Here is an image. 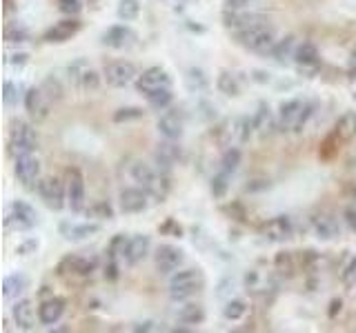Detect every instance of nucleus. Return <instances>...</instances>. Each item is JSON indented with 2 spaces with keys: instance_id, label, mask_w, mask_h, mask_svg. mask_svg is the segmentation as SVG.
<instances>
[{
  "instance_id": "nucleus-1",
  "label": "nucleus",
  "mask_w": 356,
  "mask_h": 333,
  "mask_svg": "<svg viewBox=\"0 0 356 333\" xmlns=\"http://www.w3.org/2000/svg\"><path fill=\"white\" fill-rule=\"evenodd\" d=\"M234 40L252 53H270L276 42V29L267 22H259V25L234 31Z\"/></svg>"
},
{
  "instance_id": "nucleus-2",
  "label": "nucleus",
  "mask_w": 356,
  "mask_h": 333,
  "mask_svg": "<svg viewBox=\"0 0 356 333\" xmlns=\"http://www.w3.org/2000/svg\"><path fill=\"white\" fill-rule=\"evenodd\" d=\"M38 151V131L36 127L27 120H14L9 129V140H7V153L11 158H20V155L36 153Z\"/></svg>"
},
{
  "instance_id": "nucleus-3",
  "label": "nucleus",
  "mask_w": 356,
  "mask_h": 333,
  "mask_svg": "<svg viewBox=\"0 0 356 333\" xmlns=\"http://www.w3.org/2000/svg\"><path fill=\"white\" fill-rule=\"evenodd\" d=\"M205 284L203 271L196 269V266H189V269H178L170 278V298L174 302H183V300L192 298L196 291H200V287Z\"/></svg>"
},
{
  "instance_id": "nucleus-4",
  "label": "nucleus",
  "mask_w": 356,
  "mask_h": 333,
  "mask_svg": "<svg viewBox=\"0 0 356 333\" xmlns=\"http://www.w3.org/2000/svg\"><path fill=\"white\" fill-rule=\"evenodd\" d=\"M254 133V120L252 118H232L227 120L225 125L218 129V142L222 147H236V144H243L252 138Z\"/></svg>"
},
{
  "instance_id": "nucleus-5",
  "label": "nucleus",
  "mask_w": 356,
  "mask_h": 333,
  "mask_svg": "<svg viewBox=\"0 0 356 333\" xmlns=\"http://www.w3.org/2000/svg\"><path fill=\"white\" fill-rule=\"evenodd\" d=\"M67 78L74 89L78 92H96L100 87V74L96 69H92L85 58H76L70 67H67Z\"/></svg>"
},
{
  "instance_id": "nucleus-6",
  "label": "nucleus",
  "mask_w": 356,
  "mask_h": 333,
  "mask_svg": "<svg viewBox=\"0 0 356 333\" xmlns=\"http://www.w3.org/2000/svg\"><path fill=\"white\" fill-rule=\"evenodd\" d=\"M38 222V214L31 205L22 203V200H14L9 205L5 214V227L9 231H29Z\"/></svg>"
},
{
  "instance_id": "nucleus-7",
  "label": "nucleus",
  "mask_w": 356,
  "mask_h": 333,
  "mask_svg": "<svg viewBox=\"0 0 356 333\" xmlns=\"http://www.w3.org/2000/svg\"><path fill=\"white\" fill-rule=\"evenodd\" d=\"M36 191L42 203L54 211H60L67 205V185L60 178H54V176L40 178L36 185Z\"/></svg>"
},
{
  "instance_id": "nucleus-8",
  "label": "nucleus",
  "mask_w": 356,
  "mask_h": 333,
  "mask_svg": "<svg viewBox=\"0 0 356 333\" xmlns=\"http://www.w3.org/2000/svg\"><path fill=\"white\" fill-rule=\"evenodd\" d=\"M103 78H105V83H107L109 87H114V89H125L127 85L136 83V78H138V67L134 65V62H129V60H114V62L105 65Z\"/></svg>"
},
{
  "instance_id": "nucleus-9",
  "label": "nucleus",
  "mask_w": 356,
  "mask_h": 333,
  "mask_svg": "<svg viewBox=\"0 0 356 333\" xmlns=\"http://www.w3.org/2000/svg\"><path fill=\"white\" fill-rule=\"evenodd\" d=\"M172 76L167 69H163L161 65H154V67H147L143 74H138L136 78V92L138 94H145L149 96L154 92H159V89H165V87H172Z\"/></svg>"
},
{
  "instance_id": "nucleus-10",
  "label": "nucleus",
  "mask_w": 356,
  "mask_h": 333,
  "mask_svg": "<svg viewBox=\"0 0 356 333\" xmlns=\"http://www.w3.org/2000/svg\"><path fill=\"white\" fill-rule=\"evenodd\" d=\"M294 62L296 71L305 78H314L321 69V53L316 49V44L312 42H300L294 51Z\"/></svg>"
},
{
  "instance_id": "nucleus-11",
  "label": "nucleus",
  "mask_w": 356,
  "mask_h": 333,
  "mask_svg": "<svg viewBox=\"0 0 356 333\" xmlns=\"http://www.w3.org/2000/svg\"><path fill=\"white\" fill-rule=\"evenodd\" d=\"M22 105H25V111L33 122H42L49 118L51 100L42 94L40 87H29L27 92L22 94Z\"/></svg>"
},
{
  "instance_id": "nucleus-12",
  "label": "nucleus",
  "mask_w": 356,
  "mask_h": 333,
  "mask_svg": "<svg viewBox=\"0 0 356 333\" xmlns=\"http://www.w3.org/2000/svg\"><path fill=\"white\" fill-rule=\"evenodd\" d=\"M14 173L18 178V182L25 189H36L40 180V160L36 158V153L20 155L14 160Z\"/></svg>"
},
{
  "instance_id": "nucleus-13",
  "label": "nucleus",
  "mask_w": 356,
  "mask_h": 333,
  "mask_svg": "<svg viewBox=\"0 0 356 333\" xmlns=\"http://www.w3.org/2000/svg\"><path fill=\"white\" fill-rule=\"evenodd\" d=\"M154 262H156V271L163 273V275H170L183 266L185 251L174 247V244H161L154 253Z\"/></svg>"
},
{
  "instance_id": "nucleus-14",
  "label": "nucleus",
  "mask_w": 356,
  "mask_h": 333,
  "mask_svg": "<svg viewBox=\"0 0 356 333\" xmlns=\"http://www.w3.org/2000/svg\"><path fill=\"white\" fill-rule=\"evenodd\" d=\"M183 162V147L178 144V140L165 138L163 142L156 144L154 151V164L159 171H170L174 164Z\"/></svg>"
},
{
  "instance_id": "nucleus-15",
  "label": "nucleus",
  "mask_w": 356,
  "mask_h": 333,
  "mask_svg": "<svg viewBox=\"0 0 356 333\" xmlns=\"http://www.w3.org/2000/svg\"><path fill=\"white\" fill-rule=\"evenodd\" d=\"M83 29V22L78 20V16H67L58 22H54V25L42 33V40L44 42H56V44H60V42H67V40H72L78 31Z\"/></svg>"
},
{
  "instance_id": "nucleus-16",
  "label": "nucleus",
  "mask_w": 356,
  "mask_h": 333,
  "mask_svg": "<svg viewBox=\"0 0 356 333\" xmlns=\"http://www.w3.org/2000/svg\"><path fill=\"white\" fill-rule=\"evenodd\" d=\"M67 205L74 211V214H81L85 211V178L78 169H67Z\"/></svg>"
},
{
  "instance_id": "nucleus-17",
  "label": "nucleus",
  "mask_w": 356,
  "mask_h": 333,
  "mask_svg": "<svg viewBox=\"0 0 356 333\" xmlns=\"http://www.w3.org/2000/svg\"><path fill=\"white\" fill-rule=\"evenodd\" d=\"M98 269L96 255H67L58 264V275H92Z\"/></svg>"
},
{
  "instance_id": "nucleus-18",
  "label": "nucleus",
  "mask_w": 356,
  "mask_h": 333,
  "mask_svg": "<svg viewBox=\"0 0 356 333\" xmlns=\"http://www.w3.org/2000/svg\"><path fill=\"white\" fill-rule=\"evenodd\" d=\"M261 236L270 242H285L294 236V222L289 216H276L263 222L261 227Z\"/></svg>"
},
{
  "instance_id": "nucleus-19",
  "label": "nucleus",
  "mask_w": 356,
  "mask_h": 333,
  "mask_svg": "<svg viewBox=\"0 0 356 333\" xmlns=\"http://www.w3.org/2000/svg\"><path fill=\"white\" fill-rule=\"evenodd\" d=\"M149 194L143 187H127L118 196V205L122 214H143L149 207Z\"/></svg>"
},
{
  "instance_id": "nucleus-20",
  "label": "nucleus",
  "mask_w": 356,
  "mask_h": 333,
  "mask_svg": "<svg viewBox=\"0 0 356 333\" xmlns=\"http://www.w3.org/2000/svg\"><path fill=\"white\" fill-rule=\"evenodd\" d=\"M305 105H307V100H303V98H289V100H285V103H281L278 114H276L278 131H294Z\"/></svg>"
},
{
  "instance_id": "nucleus-21",
  "label": "nucleus",
  "mask_w": 356,
  "mask_h": 333,
  "mask_svg": "<svg viewBox=\"0 0 356 333\" xmlns=\"http://www.w3.org/2000/svg\"><path fill=\"white\" fill-rule=\"evenodd\" d=\"M309 225L318 240H334L341 236V225L332 214H316L309 218Z\"/></svg>"
},
{
  "instance_id": "nucleus-22",
  "label": "nucleus",
  "mask_w": 356,
  "mask_h": 333,
  "mask_svg": "<svg viewBox=\"0 0 356 333\" xmlns=\"http://www.w3.org/2000/svg\"><path fill=\"white\" fill-rule=\"evenodd\" d=\"M263 22L261 14H252L248 9H225L222 11V25L232 31H238L245 27H252V25H259Z\"/></svg>"
},
{
  "instance_id": "nucleus-23",
  "label": "nucleus",
  "mask_w": 356,
  "mask_h": 333,
  "mask_svg": "<svg viewBox=\"0 0 356 333\" xmlns=\"http://www.w3.org/2000/svg\"><path fill=\"white\" fill-rule=\"evenodd\" d=\"M159 133L163 138H170V140H181L183 136V129H185V120L183 114L178 109L172 111H165V114L159 118Z\"/></svg>"
},
{
  "instance_id": "nucleus-24",
  "label": "nucleus",
  "mask_w": 356,
  "mask_h": 333,
  "mask_svg": "<svg viewBox=\"0 0 356 333\" xmlns=\"http://www.w3.org/2000/svg\"><path fill=\"white\" fill-rule=\"evenodd\" d=\"M65 307H67V302H65V298H60V296L44 298L40 302V307H38V322H40V325H47V327L56 325V322L63 318Z\"/></svg>"
},
{
  "instance_id": "nucleus-25",
  "label": "nucleus",
  "mask_w": 356,
  "mask_h": 333,
  "mask_svg": "<svg viewBox=\"0 0 356 333\" xmlns=\"http://www.w3.org/2000/svg\"><path fill=\"white\" fill-rule=\"evenodd\" d=\"M11 316H14L16 327L22 331H33L36 329V309L29 298H20L11 307Z\"/></svg>"
},
{
  "instance_id": "nucleus-26",
  "label": "nucleus",
  "mask_w": 356,
  "mask_h": 333,
  "mask_svg": "<svg viewBox=\"0 0 356 333\" xmlns=\"http://www.w3.org/2000/svg\"><path fill=\"white\" fill-rule=\"evenodd\" d=\"M103 44L111 49H127L136 42V33H134L127 25H114L103 33Z\"/></svg>"
},
{
  "instance_id": "nucleus-27",
  "label": "nucleus",
  "mask_w": 356,
  "mask_h": 333,
  "mask_svg": "<svg viewBox=\"0 0 356 333\" xmlns=\"http://www.w3.org/2000/svg\"><path fill=\"white\" fill-rule=\"evenodd\" d=\"M149 251H152V238L147 233H136L134 238H129L127 251H125V262L129 266H136L147 258Z\"/></svg>"
},
{
  "instance_id": "nucleus-28",
  "label": "nucleus",
  "mask_w": 356,
  "mask_h": 333,
  "mask_svg": "<svg viewBox=\"0 0 356 333\" xmlns=\"http://www.w3.org/2000/svg\"><path fill=\"white\" fill-rule=\"evenodd\" d=\"M254 131L259 133V136H270V133H274V129H278V118L272 114V109L270 105H265L261 103L259 109H256V114H254Z\"/></svg>"
},
{
  "instance_id": "nucleus-29",
  "label": "nucleus",
  "mask_w": 356,
  "mask_h": 333,
  "mask_svg": "<svg viewBox=\"0 0 356 333\" xmlns=\"http://www.w3.org/2000/svg\"><path fill=\"white\" fill-rule=\"evenodd\" d=\"M100 231L98 222H83V225H74V222H63L60 225V233L65 236V240H72V242H81L92 238L94 233Z\"/></svg>"
},
{
  "instance_id": "nucleus-30",
  "label": "nucleus",
  "mask_w": 356,
  "mask_h": 333,
  "mask_svg": "<svg viewBox=\"0 0 356 333\" xmlns=\"http://www.w3.org/2000/svg\"><path fill=\"white\" fill-rule=\"evenodd\" d=\"M185 87L189 94H205L209 89V78L200 67H189L185 71Z\"/></svg>"
},
{
  "instance_id": "nucleus-31",
  "label": "nucleus",
  "mask_w": 356,
  "mask_h": 333,
  "mask_svg": "<svg viewBox=\"0 0 356 333\" xmlns=\"http://www.w3.org/2000/svg\"><path fill=\"white\" fill-rule=\"evenodd\" d=\"M298 47V42L294 36H283L281 40L274 42V47L270 51V56L276 60V62H287V60H294V51Z\"/></svg>"
},
{
  "instance_id": "nucleus-32",
  "label": "nucleus",
  "mask_w": 356,
  "mask_h": 333,
  "mask_svg": "<svg viewBox=\"0 0 356 333\" xmlns=\"http://www.w3.org/2000/svg\"><path fill=\"white\" fill-rule=\"evenodd\" d=\"M29 287V280H27V275H22V273H11L7 275L5 280H3V296L7 300H14L18 298L25 289Z\"/></svg>"
},
{
  "instance_id": "nucleus-33",
  "label": "nucleus",
  "mask_w": 356,
  "mask_h": 333,
  "mask_svg": "<svg viewBox=\"0 0 356 333\" xmlns=\"http://www.w3.org/2000/svg\"><path fill=\"white\" fill-rule=\"evenodd\" d=\"M156 176H159V169H154L152 164L147 162H134L131 164V178H134V182H138V187L143 189H147L154 180H156Z\"/></svg>"
},
{
  "instance_id": "nucleus-34",
  "label": "nucleus",
  "mask_w": 356,
  "mask_h": 333,
  "mask_svg": "<svg viewBox=\"0 0 356 333\" xmlns=\"http://www.w3.org/2000/svg\"><path fill=\"white\" fill-rule=\"evenodd\" d=\"M176 318L181 325H200V322H205V309L200 305L189 302L176 311Z\"/></svg>"
},
{
  "instance_id": "nucleus-35",
  "label": "nucleus",
  "mask_w": 356,
  "mask_h": 333,
  "mask_svg": "<svg viewBox=\"0 0 356 333\" xmlns=\"http://www.w3.org/2000/svg\"><path fill=\"white\" fill-rule=\"evenodd\" d=\"M334 133L341 140H352L356 138V111H345V114L337 120V127H334Z\"/></svg>"
},
{
  "instance_id": "nucleus-36",
  "label": "nucleus",
  "mask_w": 356,
  "mask_h": 333,
  "mask_svg": "<svg viewBox=\"0 0 356 333\" xmlns=\"http://www.w3.org/2000/svg\"><path fill=\"white\" fill-rule=\"evenodd\" d=\"M216 89L220 94H225V96H238L241 94V83H238V78L234 76L232 71H220L216 76Z\"/></svg>"
},
{
  "instance_id": "nucleus-37",
  "label": "nucleus",
  "mask_w": 356,
  "mask_h": 333,
  "mask_svg": "<svg viewBox=\"0 0 356 333\" xmlns=\"http://www.w3.org/2000/svg\"><path fill=\"white\" fill-rule=\"evenodd\" d=\"M147 98V105L154 109V111H165L170 109L172 103H174V94H172V87H165V89H159V92H154Z\"/></svg>"
},
{
  "instance_id": "nucleus-38",
  "label": "nucleus",
  "mask_w": 356,
  "mask_h": 333,
  "mask_svg": "<svg viewBox=\"0 0 356 333\" xmlns=\"http://www.w3.org/2000/svg\"><path fill=\"white\" fill-rule=\"evenodd\" d=\"M40 89L51 103H58V100H63V96H65V87L56 76H44L42 83H40Z\"/></svg>"
},
{
  "instance_id": "nucleus-39",
  "label": "nucleus",
  "mask_w": 356,
  "mask_h": 333,
  "mask_svg": "<svg viewBox=\"0 0 356 333\" xmlns=\"http://www.w3.org/2000/svg\"><path fill=\"white\" fill-rule=\"evenodd\" d=\"M229 176L232 173L222 171V169L218 173L211 176V180H209V191H211V196L218 198V200L227 196V191H229Z\"/></svg>"
},
{
  "instance_id": "nucleus-40",
  "label": "nucleus",
  "mask_w": 356,
  "mask_h": 333,
  "mask_svg": "<svg viewBox=\"0 0 356 333\" xmlns=\"http://www.w3.org/2000/svg\"><path fill=\"white\" fill-rule=\"evenodd\" d=\"M127 244H129V238L125 236V233H116V236L111 238L109 244H107V258H109V260H120V258H125Z\"/></svg>"
},
{
  "instance_id": "nucleus-41",
  "label": "nucleus",
  "mask_w": 356,
  "mask_h": 333,
  "mask_svg": "<svg viewBox=\"0 0 356 333\" xmlns=\"http://www.w3.org/2000/svg\"><path fill=\"white\" fill-rule=\"evenodd\" d=\"M241 160H243V153L238 147H227L220 155V169L227 171V173H234L241 166Z\"/></svg>"
},
{
  "instance_id": "nucleus-42",
  "label": "nucleus",
  "mask_w": 356,
  "mask_h": 333,
  "mask_svg": "<svg viewBox=\"0 0 356 333\" xmlns=\"http://www.w3.org/2000/svg\"><path fill=\"white\" fill-rule=\"evenodd\" d=\"M29 38H31L29 29L22 27L20 22H9V25H5V42L20 44V42H27Z\"/></svg>"
},
{
  "instance_id": "nucleus-43",
  "label": "nucleus",
  "mask_w": 356,
  "mask_h": 333,
  "mask_svg": "<svg viewBox=\"0 0 356 333\" xmlns=\"http://www.w3.org/2000/svg\"><path fill=\"white\" fill-rule=\"evenodd\" d=\"M116 14L120 20H125V22L136 20L140 16V3L138 0H120L118 7H116Z\"/></svg>"
},
{
  "instance_id": "nucleus-44",
  "label": "nucleus",
  "mask_w": 356,
  "mask_h": 333,
  "mask_svg": "<svg viewBox=\"0 0 356 333\" xmlns=\"http://www.w3.org/2000/svg\"><path fill=\"white\" fill-rule=\"evenodd\" d=\"M245 314H248V305L245 300H227L225 307H222V318L225 320H241Z\"/></svg>"
},
{
  "instance_id": "nucleus-45",
  "label": "nucleus",
  "mask_w": 356,
  "mask_h": 333,
  "mask_svg": "<svg viewBox=\"0 0 356 333\" xmlns=\"http://www.w3.org/2000/svg\"><path fill=\"white\" fill-rule=\"evenodd\" d=\"M145 116V111L140 107H122L118 111H114V116L111 120L116 122V125H122V122H134V120H140Z\"/></svg>"
},
{
  "instance_id": "nucleus-46",
  "label": "nucleus",
  "mask_w": 356,
  "mask_h": 333,
  "mask_svg": "<svg viewBox=\"0 0 356 333\" xmlns=\"http://www.w3.org/2000/svg\"><path fill=\"white\" fill-rule=\"evenodd\" d=\"M87 216H92V218H98V220H111L114 218V207H111L109 203H96V205H92L87 211H85Z\"/></svg>"
},
{
  "instance_id": "nucleus-47",
  "label": "nucleus",
  "mask_w": 356,
  "mask_h": 333,
  "mask_svg": "<svg viewBox=\"0 0 356 333\" xmlns=\"http://www.w3.org/2000/svg\"><path fill=\"white\" fill-rule=\"evenodd\" d=\"M18 100H20V87L11 80H5L3 83V103L7 107H16Z\"/></svg>"
},
{
  "instance_id": "nucleus-48",
  "label": "nucleus",
  "mask_w": 356,
  "mask_h": 333,
  "mask_svg": "<svg viewBox=\"0 0 356 333\" xmlns=\"http://www.w3.org/2000/svg\"><path fill=\"white\" fill-rule=\"evenodd\" d=\"M341 282H343L345 289H354L356 287V255H352V258L348 260V264L343 266Z\"/></svg>"
},
{
  "instance_id": "nucleus-49",
  "label": "nucleus",
  "mask_w": 356,
  "mask_h": 333,
  "mask_svg": "<svg viewBox=\"0 0 356 333\" xmlns=\"http://www.w3.org/2000/svg\"><path fill=\"white\" fill-rule=\"evenodd\" d=\"M58 9L65 16H78L83 11L81 0H58Z\"/></svg>"
},
{
  "instance_id": "nucleus-50",
  "label": "nucleus",
  "mask_w": 356,
  "mask_h": 333,
  "mask_svg": "<svg viewBox=\"0 0 356 333\" xmlns=\"http://www.w3.org/2000/svg\"><path fill=\"white\" fill-rule=\"evenodd\" d=\"M161 233H165V236H172V238H181L183 236V227L178 225L174 218H167L161 225Z\"/></svg>"
},
{
  "instance_id": "nucleus-51",
  "label": "nucleus",
  "mask_w": 356,
  "mask_h": 333,
  "mask_svg": "<svg viewBox=\"0 0 356 333\" xmlns=\"http://www.w3.org/2000/svg\"><path fill=\"white\" fill-rule=\"evenodd\" d=\"M5 62L11 67H25L29 62V53L27 51H14L5 56Z\"/></svg>"
},
{
  "instance_id": "nucleus-52",
  "label": "nucleus",
  "mask_w": 356,
  "mask_h": 333,
  "mask_svg": "<svg viewBox=\"0 0 356 333\" xmlns=\"http://www.w3.org/2000/svg\"><path fill=\"white\" fill-rule=\"evenodd\" d=\"M103 273H105V280L116 282V280H118V275H120V271H118V260H109V258H107Z\"/></svg>"
},
{
  "instance_id": "nucleus-53",
  "label": "nucleus",
  "mask_w": 356,
  "mask_h": 333,
  "mask_svg": "<svg viewBox=\"0 0 356 333\" xmlns=\"http://www.w3.org/2000/svg\"><path fill=\"white\" fill-rule=\"evenodd\" d=\"M312 114H314V105L307 103V105H305V109H303V114H300V118H298V122H296L294 133H300V131L305 129V125H307V120L312 118Z\"/></svg>"
},
{
  "instance_id": "nucleus-54",
  "label": "nucleus",
  "mask_w": 356,
  "mask_h": 333,
  "mask_svg": "<svg viewBox=\"0 0 356 333\" xmlns=\"http://www.w3.org/2000/svg\"><path fill=\"white\" fill-rule=\"evenodd\" d=\"M36 249H38V240L36 238H29V240H25V242H20L18 247H16V253L18 255H31V253H36Z\"/></svg>"
},
{
  "instance_id": "nucleus-55",
  "label": "nucleus",
  "mask_w": 356,
  "mask_h": 333,
  "mask_svg": "<svg viewBox=\"0 0 356 333\" xmlns=\"http://www.w3.org/2000/svg\"><path fill=\"white\" fill-rule=\"evenodd\" d=\"M343 220H345V225L350 227V231L356 233V207H348L343 211Z\"/></svg>"
},
{
  "instance_id": "nucleus-56",
  "label": "nucleus",
  "mask_w": 356,
  "mask_h": 333,
  "mask_svg": "<svg viewBox=\"0 0 356 333\" xmlns=\"http://www.w3.org/2000/svg\"><path fill=\"white\" fill-rule=\"evenodd\" d=\"M256 0H225V9H250Z\"/></svg>"
},
{
  "instance_id": "nucleus-57",
  "label": "nucleus",
  "mask_w": 356,
  "mask_h": 333,
  "mask_svg": "<svg viewBox=\"0 0 356 333\" xmlns=\"http://www.w3.org/2000/svg\"><path fill=\"white\" fill-rule=\"evenodd\" d=\"M200 109V116H203L205 120H214L216 118V107L214 105H209V103H200L198 105Z\"/></svg>"
},
{
  "instance_id": "nucleus-58",
  "label": "nucleus",
  "mask_w": 356,
  "mask_h": 333,
  "mask_svg": "<svg viewBox=\"0 0 356 333\" xmlns=\"http://www.w3.org/2000/svg\"><path fill=\"white\" fill-rule=\"evenodd\" d=\"M345 74H348L350 80H356V51H352V53H350L348 67H345Z\"/></svg>"
},
{
  "instance_id": "nucleus-59",
  "label": "nucleus",
  "mask_w": 356,
  "mask_h": 333,
  "mask_svg": "<svg viewBox=\"0 0 356 333\" xmlns=\"http://www.w3.org/2000/svg\"><path fill=\"white\" fill-rule=\"evenodd\" d=\"M252 80L254 83H261V85H267V83H270V74L256 69V71H252Z\"/></svg>"
},
{
  "instance_id": "nucleus-60",
  "label": "nucleus",
  "mask_w": 356,
  "mask_h": 333,
  "mask_svg": "<svg viewBox=\"0 0 356 333\" xmlns=\"http://www.w3.org/2000/svg\"><path fill=\"white\" fill-rule=\"evenodd\" d=\"M341 307H343L341 300H332V302H330V311H327V316H330V318H337V314H341Z\"/></svg>"
},
{
  "instance_id": "nucleus-61",
  "label": "nucleus",
  "mask_w": 356,
  "mask_h": 333,
  "mask_svg": "<svg viewBox=\"0 0 356 333\" xmlns=\"http://www.w3.org/2000/svg\"><path fill=\"white\" fill-rule=\"evenodd\" d=\"M131 329H134V331H152V329H154V322H152V320L136 322V325H134Z\"/></svg>"
},
{
  "instance_id": "nucleus-62",
  "label": "nucleus",
  "mask_w": 356,
  "mask_h": 333,
  "mask_svg": "<svg viewBox=\"0 0 356 333\" xmlns=\"http://www.w3.org/2000/svg\"><path fill=\"white\" fill-rule=\"evenodd\" d=\"M14 9H16V3H14V0H5V14H11Z\"/></svg>"
},
{
  "instance_id": "nucleus-63",
  "label": "nucleus",
  "mask_w": 356,
  "mask_h": 333,
  "mask_svg": "<svg viewBox=\"0 0 356 333\" xmlns=\"http://www.w3.org/2000/svg\"><path fill=\"white\" fill-rule=\"evenodd\" d=\"M352 198H354V200H356V187H354V189H352Z\"/></svg>"
}]
</instances>
